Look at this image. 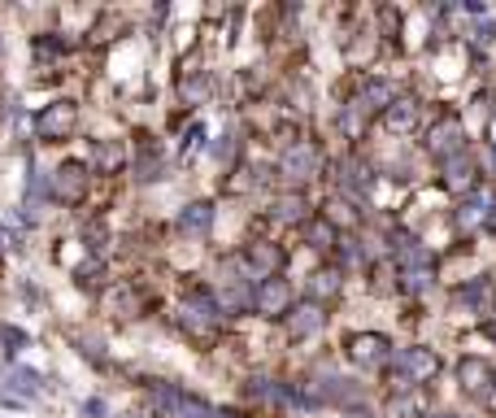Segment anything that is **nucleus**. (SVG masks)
Returning <instances> with one entry per match:
<instances>
[{"label": "nucleus", "instance_id": "nucleus-7", "mask_svg": "<svg viewBox=\"0 0 496 418\" xmlns=\"http://www.w3.org/2000/svg\"><path fill=\"white\" fill-rule=\"evenodd\" d=\"M83 192H87V166L83 161H66L53 175V197L66 200V205H79Z\"/></svg>", "mask_w": 496, "mask_h": 418}, {"label": "nucleus", "instance_id": "nucleus-21", "mask_svg": "<svg viewBox=\"0 0 496 418\" xmlns=\"http://www.w3.org/2000/svg\"><path fill=\"white\" fill-rule=\"evenodd\" d=\"M309 292H314V297H331V292H339V270H318V275L309 279Z\"/></svg>", "mask_w": 496, "mask_h": 418}, {"label": "nucleus", "instance_id": "nucleus-23", "mask_svg": "<svg viewBox=\"0 0 496 418\" xmlns=\"http://www.w3.org/2000/svg\"><path fill=\"white\" fill-rule=\"evenodd\" d=\"M344 188H349L353 197H361V192L370 188V170H366V166H358V161H353V166H349V179H344Z\"/></svg>", "mask_w": 496, "mask_h": 418}, {"label": "nucleus", "instance_id": "nucleus-2", "mask_svg": "<svg viewBox=\"0 0 496 418\" xmlns=\"http://www.w3.org/2000/svg\"><path fill=\"white\" fill-rule=\"evenodd\" d=\"M222 322V305L209 292H187L183 301V327L187 331H197V336H209L214 327Z\"/></svg>", "mask_w": 496, "mask_h": 418}, {"label": "nucleus", "instance_id": "nucleus-32", "mask_svg": "<svg viewBox=\"0 0 496 418\" xmlns=\"http://www.w3.org/2000/svg\"><path fill=\"white\" fill-rule=\"evenodd\" d=\"M214 418H239V414H231V410H214Z\"/></svg>", "mask_w": 496, "mask_h": 418}, {"label": "nucleus", "instance_id": "nucleus-17", "mask_svg": "<svg viewBox=\"0 0 496 418\" xmlns=\"http://www.w3.org/2000/svg\"><path fill=\"white\" fill-rule=\"evenodd\" d=\"M361 100H366L370 109H392V105H397V87H392V83H383V79H375V83H366Z\"/></svg>", "mask_w": 496, "mask_h": 418}, {"label": "nucleus", "instance_id": "nucleus-15", "mask_svg": "<svg viewBox=\"0 0 496 418\" xmlns=\"http://www.w3.org/2000/svg\"><path fill=\"white\" fill-rule=\"evenodd\" d=\"M92 166L105 170V175H118V166H122L118 139H96V144H92Z\"/></svg>", "mask_w": 496, "mask_h": 418}, {"label": "nucleus", "instance_id": "nucleus-12", "mask_svg": "<svg viewBox=\"0 0 496 418\" xmlns=\"http://www.w3.org/2000/svg\"><path fill=\"white\" fill-rule=\"evenodd\" d=\"M179 227H183V236L205 240V236H209V227H214V205H209V200H197V205H187V209L179 214Z\"/></svg>", "mask_w": 496, "mask_h": 418}, {"label": "nucleus", "instance_id": "nucleus-28", "mask_svg": "<svg viewBox=\"0 0 496 418\" xmlns=\"http://www.w3.org/2000/svg\"><path fill=\"white\" fill-rule=\"evenodd\" d=\"M427 283H431V270H405V288L410 292H422Z\"/></svg>", "mask_w": 496, "mask_h": 418}, {"label": "nucleus", "instance_id": "nucleus-14", "mask_svg": "<svg viewBox=\"0 0 496 418\" xmlns=\"http://www.w3.org/2000/svg\"><path fill=\"white\" fill-rule=\"evenodd\" d=\"M397 258H400L405 270H431V253H427L418 240H410V236H397Z\"/></svg>", "mask_w": 496, "mask_h": 418}, {"label": "nucleus", "instance_id": "nucleus-18", "mask_svg": "<svg viewBox=\"0 0 496 418\" xmlns=\"http://www.w3.org/2000/svg\"><path fill=\"white\" fill-rule=\"evenodd\" d=\"M353 397H358V388H353L349 379H327V383L314 393V401H336V405H349Z\"/></svg>", "mask_w": 496, "mask_h": 418}, {"label": "nucleus", "instance_id": "nucleus-22", "mask_svg": "<svg viewBox=\"0 0 496 418\" xmlns=\"http://www.w3.org/2000/svg\"><path fill=\"white\" fill-rule=\"evenodd\" d=\"M449 188H471V158H449Z\"/></svg>", "mask_w": 496, "mask_h": 418}, {"label": "nucleus", "instance_id": "nucleus-8", "mask_svg": "<svg viewBox=\"0 0 496 418\" xmlns=\"http://www.w3.org/2000/svg\"><path fill=\"white\" fill-rule=\"evenodd\" d=\"M422 144H427L431 158H457L461 153V127H457V118H440Z\"/></svg>", "mask_w": 496, "mask_h": 418}, {"label": "nucleus", "instance_id": "nucleus-6", "mask_svg": "<svg viewBox=\"0 0 496 418\" xmlns=\"http://www.w3.org/2000/svg\"><path fill=\"white\" fill-rule=\"evenodd\" d=\"M153 405H157L166 418H214V410H209L205 401L187 397L179 388H157V393H153Z\"/></svg>", "mask_w": 496, "mask_h": 418}, {"label": "nucleus", "instance_id": "nucleus-24", "mask_svg": "<svg viewBox=\"0 0 496 418\" xmlns=\"http://www.w3.org/2000/svg\"><path fill=\"white\" fill-rule=\"evenodd\" d=\"M388 418H418V401L414 397H392V405H388Z\"/></svg>", "mask_w": 496, "mask_h": 418}, {"label": "nucleus", "instance_id": "nucleus-29", "mask_svg": "<svg viewBox=\"0 0 496 418\" xmlns=\"http://www.w3.org/2000/svg\"><path fill=\"white\" fill-rule=\"evenodd\" d=\"M200 97H205V79L183 83V100H200Z\"/></svg>", "mask_w": 496, "mask_h": 418}, {"label": "nucleus", "instance_id": "nucleus-26", "mask_svg": "<svg viewBox=\"0 0 496 418\" xmlns=\"http://www.w3.org/2000/svg\"><path fill=\"white\" fill-rule=\"evenodd\" d=\"M461 301H471V305H488V301H492V283H488V279L471 283V292H461Z\"/></svg>", "mask_w": 496, "mask_h": 418}, {"label": "nucleus", "instance_id": "nucleus-31", "mask_svg": "<svg viewBox=\"0 0 496 418\" xmlns=\"http://www.w3.org/2000/svg\"><path fill=\"white\" fill-rule=\"evenodd\" d=\"M483 397H488V410H492V414H496V379H492V388H488Z\"/></svg>", "mask_w": 496, "mask_h": 418}, {"label": "nucleus", "instance_id": "nucleus-30", "mask_svg": "<svg viewBox=\"0 0 496 418\" xmlns=\"http://www.w3.org/2000/svg\"><path fill=\"white\" fill-rule=\"evenodd\" d=\"M9 249H18V236L9 227H0V253H9Z\"/></svg>", "mask_w": 496, "mask_h": 418}, {"label": "nucleus", "instance_id": "nucleus-19", "mask_svg": "<svg viewBox=\"0 0 496 418\" xmlns=\"http://www.w3.org/2000/svg\"><path fill=\"white\" fill-rule=\"evenodd\" d=\"M388 127H392V131H414L418 127V105L414 100H397V105L388 109Z\"/></svg>", "mask_w": 496, "mask_h": 418}, {"label": "nucleus", "instance_id": "nucleus-1", "mask_svg": "<svg viewBox=\"0 0 496 418\" xmlns=\"http://www.w3.org/2000/svg\"><path fill=\"white\" fill-rule=\"evenodd\" d=\"M35 131H40V139H48V144L75 139V131H79V105H75V100H53V105H44L40 118H35Z\"/></svg>", "mask_w": 496, "mask_h": 418}, {"label": "nucleus", "instance_id": "nucleus-33", "mask_svg": "<svg viewBox=\"0 0 496 418\" xmlns=\"http://www.w3.org/2000/svg\"><path fill=\"white\" fill-rule=\"evenodd\" d=\"M488 136H492V148H496V118H492V127H488Z\"/></svg>", "mask_w": 496, "mask_h": 418}, {"label": "nucleus", "instance_id": "nucleus-13", "mask_svg": "<svg viewBox=\"0 0 496 418\" xmlns=\"http://www.w3.org/2000/svg\"><path fill=\"white\" fill-rule=\"evenodd\" d=\"M457 379H461L466 393H488L496 375H492V366H488L483 358H466L461 366H457Z\"/></svg>", "mask_w": 496, "mask_h": 418}, {"label": "nucleus", "instance_id": "nucleus-11", "mask_svg": "<svg viewBox=\"0 0 496 418\" xmlns=\"http://www.w3.org/2000/svg\"><path fill=\"white\" fill-rule=\"evenodd\" d=\"M349 353H353V362H361V366H383V362H388V340L375 336V331H366V336L349 340Z\"/></svg>", "mask_w": 496, "mask_h": 418}, {"label": "nucleus", "instance_id": "nucleus-25", "mask_svg": "<svg viewBox=\"0 0 496 418\" xmlns=\"http://www.w3.org/2000/svg\"><path fill=\"white\" fill-rule=\"evenodd\" d=\"M9 379L18 383L22 397H40V383H35V375H31V371H9Z\"/></svg>", "mask_w": 496, "mask_h": 418}, {"label": "nucleus", "instance_id": "nucleus-5", "mask_svg": "<svg viewBox=\"0 0 496 418\" xmlns=\"http://www.w3.org/2000/svg\"><path fill=\"white\" fill-rule=\"evenodd\" d=\"M239 266L248 270V279L266 283V279H275V275H278V266H283V253H278V244H270V240H253V244L244 249Z\"/></svg>", "mask_w": 496, "mask_h": 418}, {"label": "nucleus", "instance_id": "nucleus-10", "mask_svg": "<svg viewBox=\"0 0 496 418\" xmlns=\"http://www.w3.org/2000/svg\"><path fill=\"white\" fill-rule=\"evenodd\" d=\"M322 322H327L322 305H318V301H300L297 310L288 314V336H292V340H309L314 331H322Z\"/></svg>", "mask_w": 496, "mask_h": 418}, {"label": "nucleus", "instance_id": "nucleus-20", "mask_svg": "<svg viewBox=\"0 0 496 418\" xmlns=\"http://www.w3.org/2000/svg\"><path fill=\"white\" fill-rule=\"evenodd\" d=\"M305 209H309V205H305L297 192H292V197H278V200H275V219H278V222H305Z\"/></svg>", "mask_w": 496, "mask_h": 418}, {"label": "nucleus", "instance_id": "nucleus-3", "mask_svg": "<svg viewBox=\"0 0 496 418\" xmlns=\"http://www.w3.org/2000/svg\"><path fill=\"white\" fill-rule=\"evenodd\" d=\"M440 371V358L431 353V349H422V344H414V349H400L397 353V388H410V383H422V379H431Z\"/></svg>", "mask_w": 496, "mask_h": 418}, {"label": "nucleus", "instance_id": "nucleus-34", "mask_svg": "<svg viewBox=\"0 0 496 418\" xmlns=\"http://www.w3.org/2000/svg\"><path fill=\"white\" fill-rule=\"evenodd\" d=\"M488 161H492V170H496V148H492V153H488Z\"/></svg>", "mask_w": 496, "mask_h": 418}, {"label": "nucleus", "instance_id": "nucleus-4", "mask_svg": "<svg viewBox=\"0 0 496 418\" xmlns=\"http://www.w3.org/2000/svg\"><path fill=\"white\" fill-rule=\"evenodd\" d=\"M253 310H258L261 319H283L288 310H292V283L288 279H266L253 288Z\"/></svg>", "mask_w": 496, "mask_h": 418}, {"label": "nucleus", "instance_id": "nucleus-27", "mask_svg": "<svg viewBox=\"0 0 496 418\" xmlns=\"http://www.w3.org/2000/svg\"><path fill=\"white\" fill-rule=\"evenodd\" d=\"M483 209H488V197H475L466 209H461V227H475V222L483 219Z\"/></svg>", "mask_w": 496, "mask_h": 418}, {"label": "nucleus", "instance_id": "nucleus-9", "mask_svg": "<svg viewBox=\"0 0 496 418\" xmlns=\"http://www.w3.org/2000/svg\"><path fill=\"white\" fill-rule=\"evenodd\" d=\"M314 170H318V148L309 144V139H300V144H292V148L283 153V175H288L292 183L314 179Z\"/></svg>", "mask_w": 496, "mask_h": 418}, {"label": "nucleus", "instance_id": "nucleus-16", "mask_svg": "<svg viewBox=\"0 0 496 418\" xmlns=\"http://www.w3.org/2000/svg\"><path fill=\"white\" fill-rule=\"evenodd\" d=\"M305 244L309 249H318V253H327V249H336V227L327 219H314V222H305Z\"/></svg>", "mask_w": 496, "mask_h": 418}]
</instances>
